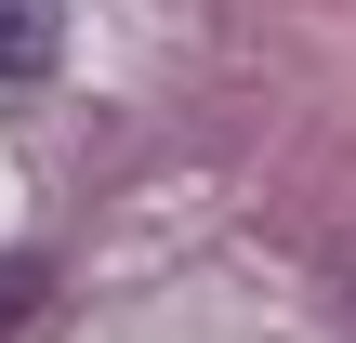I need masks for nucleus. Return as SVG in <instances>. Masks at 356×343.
Returning <instances> with one entry per match:
<instances>
[{
  "instance_id": "f257e3e1",
  "label": "nucleus",
  "mask_w": 356,
  "mask_h": 343,
  "mask_svg": "<svg viewBox=\"0 0 356 343\" xmlns=\"http://www.w3.org/2000/svg\"><path fill=\"white\" fill-rule=\"evenodd\" d=\"M66 53V0H0V79H53Z\"/></svg>"
},
{
  "instance_id": "f03ea898",
  "label": "nucleus",
  "mask_w": 356,
  "mask_h": 343,
  "mask_svg": "<svg viewBox=\"0 0 356 343\" xmlns=\"http://www.w3.org/2000/svg\"><path fill=\"white\" fill-rule=\"evenodd\" d=\"M26 304H40V264H13V278H0V317H26Z\"/></svg>"
},
{
  "instance_id": "7ed1b4c3",
  "label": "nucleus",
  "mask_w": 356,
  "mask_h": 343,
  "mask_svg": "<svg viewBox=\"0 0 356 343\" xmlns=\"http://www.w3.org/2000/svg\"><path fill=\"white\" fill-rule=\"evenodd\" d=\"M330 291H343V317H356V238H343V251H330Z\"/></svg>"
}]
</instances>
